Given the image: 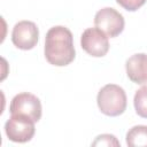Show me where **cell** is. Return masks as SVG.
I'll use <instances>...</instances> for the list:
<instances>
[{
    "label": "cell",
    "mask_w": 147,
    "mask_h": 147,
    "mask_svg": "<svg viewBox=\"0 0 147 147\" xmlns=\"http://www.w3.org/2000/svg\"><path fill=\"white\" fill-rule=\"evenodd\" d=\"M34 121L24 115H11L5 124V132L14 142L30 141L36 132Z\"/></svg>",
    "instance_id": "cell-3"
},
{
    "label": "cell",
    "mask_w": 147,
    "mask_h": 147,
    "mask_svg": "<svg viewBox=\"0 0 147 147\" xmlns=\"http://www.w3.org/2000/svg\"><path fill=\"white\" fill-rule=\"evenodd\" d=\"M126 145L130 147H147V125H136L126 133Z\"/></svg>",
    "instance_id": "cell-9"
},
{
    "label": "cell",
    "mask_w": 147,
    "mask_h": 147,
    "mask_svg": "<svg viewBox=\"0 0 147 147\" xmlns=\"http://www.w3.org/2000/svg\"><path fill=\"white\" fill-rule=\"evenodd\" d=\"M93 146H119L118 140L113 134H101L92 142Z\"/></svg>",
    "instance_id": "cell-11"
},
{
    "label": "cell",
    "mask_w": 147,
    "mask_h": 147,
    "mask_svg": "<svg viewBox=\"0 0 147 147\" xmlns=\"http://www.w3.org/2000/svg\"><path fill=\"white\" fill-rule=\"evenodd\" d=\"M96 102L100 111L111 117L122 115L127 105L125 91L116 84L105 85L98 93Z\"/></svg>",
    "instance_id": "cell-2"
},
{
    "label": "cell",
    "mask_w": 147,
    "mask_h": 147,
    "mask_svg": "<svg viewBox=\"0 0 147 147\" xmlns=\"http://www.w3.org/2000/svg\"><path fill=\"white\" fill-rule=\"evenodd\" d=\"M94 24L108 37L115 38L124 30L125 21L123 15L116 9L111 7H105L96 11L94 16Z\"/></svg>",
    "instance_id": "cell-4"
},
{
    "label": "cell",
    "mask_w": 147,
    "mask_h": 147,
    "mask_svg": "<svg viewBox=\"0 0 147 147\" xmlns=\"http://www.w3.org/2000/svg\"><path fill=\"white\" fill-rule=\"evenodd\" d=\"M39 39V30L31 21H21L16 23L11 32L13 44L23 51L32 49Z\"/></svg>",
    "instance_id": "cell-7"
},
{
    "label": "cell",
    "mask_w": 147,
    "mask_h": 147,
    "mask_svg": "<svg viewBox=\"0 0 147 147\" xmlns=\"http://www.w3.org/2000/svg\"><path fill=\"white\" fill-rule=\"evenodd\" d=\"M108 38L109 37L96 26L88 28L80 37V46L91 56L101 57L105 56L109 51Z\"/></svg>",
    "instance_id": "cell-6"
},
{
    "label": "cell",
    "mask_w": 147,
    "mask_h": 147,
    "mask_svg": "<svg viewBox=\"0 0 147 147\" xmlns=\"http://www.w3.org/2000/svg\"><path fill=\"white\" fill-rule=\"evenodd\" d=\"M116 2L129 11H136L145 5L146 0H116Z\"/></svg>",
    "instance_id": "cell-12"
},
{
    "label": "cell",
    "mask_w": 147,
    "mask_h": 147,
    "mask_svg": "<svg viewBox=\"0 0 147 147\" xmlns=\"http://www.w3.org/2000/svg\"><path fill=\"white\" fill-rule=\"evenodd\" d=\"M45 57L56 67L70 64L76 56L71 31L62 25L51 28L45 37Z\"/></svg>",
    "instance_id": "cell-1"
},
{
    "label": "cell",
    "mask_w": 147,
    "mask_h": 147,
    "mask_svg": "<svg viewBox=\"0 0 147 147\" xmlns=\"http://www.w3.org/2000/svg\"><path fill=\"white\" fill-rule=\"evenodd\" d=\"M133 105L136 113L140 117L147 118V86H142L136 92L133 98Z\"/></svg>",
    "instance_id": "cell-10"
},
{
    "label": "cell",
    "mask_w": 147,
    "mask_h": 147,
    "mask_svg": "<svg viewBox=\"0 0 147 147\" xmlns=\"http://www.w3.org/2000/svg\"><path fill=\"white\" fill-rule=\"evenodd\" d=\"M9 111L11 115H24L38 122L41 117V103L36 95L23 92L16 94L11 99Z\"/></svg>",
    "instance_id": "cell-5"
},
{
    "label": "cell",
    "mask_w": 147,
    "mask_h": 147,
    "mask_svg": "<svg viewBox=\"0 0 147 147\" xmlns=\"http://www.w3.org/2000/svg\"><path fill=\"white\" fill-rule=\"evenodd\" d=\"M126 75L129 79L136 84L142 85L147 83V54L138 53L126 60Z\"/></svg>",
    "instance_id": "cell-8"
}]
</instances>
